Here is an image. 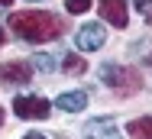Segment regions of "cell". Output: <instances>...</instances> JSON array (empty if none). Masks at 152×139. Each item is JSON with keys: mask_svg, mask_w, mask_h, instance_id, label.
<instances>
[{"mask_svg": "<svg viewBox=\"0 0 152 139\" xmlns=\"http://www.w3.org/2000/svg\"><path fill=\"white\" fill-rule=\"evenodd\" d=\"M55 107L58 110H68V113H81L88 107V94L84 91H65V94L55 97Z\"/></svg>", "mask_w": 152, "mask_h": 139, "instance_id": "8", "label": "cell"}, {"mask_svg": "<svg viewBox=\"0 0 152 139\" xmlns=\"http://www.w3.org/2000/svg\"><path fill=\"white\" fill-rule=\"evenodd\" d=\"M129 136L133 139H152V116H139V120H129Z\"/></svg>", "mask_w": 152, "mask_h": 139, "instance_id": "9", "label": "cell"}, {"mask_svg": "<svg viewBox=\"0 0 152 139\" xmlns=\"http://www.w3.org/2000/svg\"><path fill=\"white\" fill-rule=\"evenodd\" d=\"M0 126H3V107H0Z\"/></svg>", "mask_w": 152, "mask_h": 139, "instance_id": "16", "label": "cell"}, {"mask_svg": "<svg viewBox=\"0 0 152 139\" xmlns=\"http://www.w3.org/2000/svg\"><path fill=\"white\" fill-rule=\"evenodd\" d=\"M13 113L23 120H45L52 113V104L45 97H16L13 100Z\"/></svg>", "mask_w": 152, "mask_h": 139, "instance_id": "3", "label": "cell"}, {"mask_svg": "<svg viewBox=\"0 0 152 139\" xmlns=\"http://www.w3.org/2000/svg\"><path fill=\"white\" fill-rule=\"evenodd\" d=\"M61 68H65L68 75H84V71H88V61L81 55H65V65H61Z\"/></svg>", "mask_w": 152, "mask_h": 139, "instance_id": "10", "label": "cell"}, {"mask_svg": "<svg viewBox=\"0 0 152 139\" xmlns=\"http://www.w3.org/2000/svg\"><path fill=\"white\" fill-rule=\"evenodd\" d=\"M29 61H32V68H39V71H45V75H49V71H55V58L45 55V52H36Z\"/></svg>", "mask_w": 152, "mask_h": 139, "instance_id": "11", "label": "cell"}, {"mask_svg": "<svg viewBox=\"0 0 152 139\" xmlns=\"http://www.w3.org/2000/svg\"><path fill=\"white\" fill-rule=\"evenodd\" d=\"M32 65L29 61H7L0 65V84H29Z\"/></svg>", "mask_w": 152, "mask_h": 139, "instance_id": "5", "label": "cell"}, {"mask_svg": "<svg viewBox=\"0 0 152 139\" xmlns=\"http://www.w3.org/2000/svg\"><path fill=\"white\" fill-rule=\"evenodd\" d=\"M100 16L110 23V26L123 29L129 23V13H126V0H100Z\"/></svg>", "mask_w": 152, "mask_h": 139, "instance_id": "6", "label": "cell"}, {"mask_svg": "<svg viewBox=\"0 0 152 139\" xmlns=\"http://www.w3.org/2000/svg\"><path fill=\"white\" fill-rule=\"evenodd\" d=\"M3 39H7V36H3V29H0V45H3Z\"/></svg>", "mask_w": 152, "mask_h": 139, "instance_id": "15", "label": "cell"}, {"mask_svg": "<svg viewBox=\"0 0 152 139\" xmlns=\"http://www.w3.org/2000/svg\"><path fill=\"white\" fill-rule=\"evenodd\" d=\"M10 3H13V0H0V7H10Z\"/></svg>", "mask_w": 152, "mask_h": 139, "instance_id": "14", "label": "cell"}, {"mask_svg": "<svg viewBox=\"0 0 152 139\" xmlns=\"http://www.w3.org/2000/svg\"><path fill=\"white\" fill-rule=\"evenodd\" d=\"M10 29L26 42H49V39H58L61 23L45 10H20L10 16Z\"/></svg>", "mask_w": 152, "mask_h": 139, "instance_id": "1", "label": "cell"}, {"mask_svg": "<svg viewBox=\"0 0 152 139\" xmlns=\"http://www.w3.org/2000/svg\"><path fill=\"white\" fill-rule=\"evenodd\" d=\"M65 10H68V13H75V16H81V13H88V10H91V0H65Z\"/></svg>", "mask_w": 152, "mask_h": 139, "instance_id": "12", "label": "cell"}, {"mask_svg": "<svg viewBox=\"0 0 152 139\" xmlns=\"http://www.w3.org/2000/svg\"><path fill=\"white\" fill-rule=\"evenodd\" d=\"M23 139H45L42 133H29V136H23Z\"/></svg>", "mask_w": 152, "mask_h": 139, "instance_id": "13", "label": "cell"}, {"mask_svg": "<svg viewBox=\"0 0 152 139\" xmlns=\"http://www.w3.org/2000/svg\"><path fill=\"white\" fill-rule=\"evenodd\" d=\"M84 139H120V129H117L113 120L100 116V120H91L84 126Z\"/></svg>", "mask_w": 152, "mask_h": 139, "instance_id": "7", "label": "cell"}, {"mask_svg": "<svg viewBox=\"0 0 152 139\" xmlns=\"http://www.w3.org/2000/svg\"><path fill=\"white\" fill-rule=\"evenodd\" d=\"M100 78L110 84L117 94H136V91L142 87L139 71H133V68H120V65H100Z\"/></svg>", "mask_w": 152, "mask_h": 139, "instance_id": "2", "label": "cell"}, {"mask_svg": "<svg viewBox=\"0 0 152 139\" xmlns=\"http://www.w3.org/2000/svg\"><path fill=\"white\" fill-rule=\"evenodd\" d=\"M104 42H107V29L100 26V23H84V26L75 32V45L81 52H97Z\"/></svg>", "mask_w": 152, "mask_h": 139, "instance_id": "4", "label": "cell"}]
</instances>
